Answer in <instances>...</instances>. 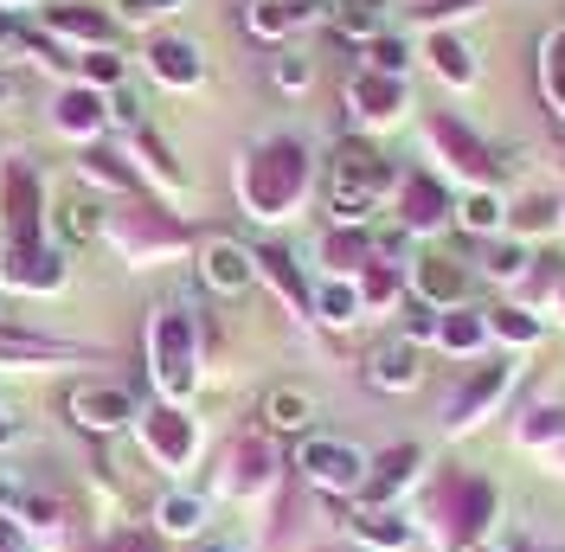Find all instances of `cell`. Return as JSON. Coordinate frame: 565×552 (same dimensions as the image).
<instances>
[{"label": "cell", "mask_w": 565, "mask_h": 552, "mask_svg": "<svg viewBox=\"0 0 565 552\" xmlns=\"http://www.w3.org/2000/svg\"><path fill=\"white\" fill-rule=\"evenodd\" d=\"M373 385L380 392H412L418 385V347L412 341H386L373 353Z\"/></svg>", "instance_id": "3"}, {"label": "cell", "mask_w": 565, "mask_h": 552, "mask_svg": "<svg viewBox=\"0 0 565 552\" xmlns=\"http://www.w3.org/2000/svg\"><path fill=\"white\" fill-rule=\"evenodd\" d=\"M437 59H444V71H450V77H476V65H462V45H450V39L437 45Z\"/></svg>", "instance_id": "20"}, {"label": "cell", "mask_w": 565, "mask_h": 552, "mask_svg": "<svg viewBox=\"0 0 565 552\" xmlns=\"http://www.w3.org/2000/svg\"><path fill=\"white\" fill-rule=\"evenodd\" d=\"M418 289L430 296V302H457V296H462V270L450 264V257H424Z\"/></svg>", "instance_id": "7"}, {"label": "cell", "mask_w": 565, "mask_h": 552, "mask_svg": "<svg viewBox=\"0 0 565 552\" xmlns=\"http://www.w3.org/2000/svg\"><path fill=\"white\" fill-rule=\"evenodd\" d=\"M457 219L469 225V232H494V225H501V200H494V193H469V200L457 206Z\"/></svg>", "instance_id": "11"}, {"label": "cell", "mask_w": 565, "mask_h": 552, "mask_svg": "<svg viewBox=\"0 0 565 552\" xmlns=\"http://www.w3.org/2000/svg\"><path fill=\"white\" fill-rule=\"evenodd\" d=\"M168 7H174V0H122V13H129V20H148V13H168Z\"/></svg>", "instance_id": "21"}, {"label": "cell", "mask_w": 565, "mask_h": 552, "mask_svg": "<svg viewBox=\"0 0 565 552\" xmlns=\"http://www.w3.org/2000/svg\"><path fill=\"white\" fill-rule=\"evenodd\" d=\"M200 552H245V540L238 533H212V540H200Z\"/></svg>", "instance_id": "22"}, {"label": "cell", "mask_w": 565, "mask_h": 552, "mask_svg": "<svg viewBox=\"0 0 565 552\" xmlns=\"http://www.w3.org/2000/svg\"><path fill=\"white\" fill-rule=\"evenodd\" d=\"M373 65H380V71H398V65H405V52H398V45H392V39H386V45L373 52Z\"/></svg>", "instance_id": "23"}, {"label": "cell", "mask_w": 565, "mask_h": 552, "mask_svg": "<svg viewBox=\"0 0 565 552\" xmlns=\"http://www.w3.org/2000/svg\"><path fill=\"white\" fill-rule=\"evenodd\" d=\"M206 283L212 289H225V296H238V289L250 283V257L232 238H212L206 244Z\"/></svg>", "instance_id": "4"}, {"label": "cell", "mask_w": 565, "mask_h": 552, "mask_svg": "<svg viewBox=\"0 0 565 552\" xmlns=\"http://www.w3.org/2000/svg\"><path fill=\"white\" fill-rule=\"evenodd\" d=\"M13 39H20V26H13V20L0 13V45H13Z\"/></svg>", "instance_id": "25"}, {"label": "cell", "mask_w": 565, "mask_h": 552, "mask_svg": "<svg viewBox=\"0 0 565 552\" xmlns=\"http://www.w3.org/2000/svg\"><path fill=\"white\" fill-rule=\"evenodd\" d=\"M154 71L174 77V84H193V77H200V52L180 45V39H161V45H154Z\"/></svg>", "instance_id": "8"}, {"label": "cell", "mask_w": 565, "mask_h": 552, "mask_svg": "<svg viewBox=\"0 0 565 552\" xmlns=\"http://www.w3.org/2000/svg\"><path fill=\"white\" fill-rule=\"evenodd\" d=\"M97 225H104V212H97V200H65V206H58V232H65L71 244L97 238Z\"/></svg>", "instance_id": "9"}, {"label": "cell", "mask_w": 565, "mask_h": 552, "mask_svg": "<svg viewBox=\"0 0 565 552\" xmlns=\"http://www.w3.org/2000/svg\"><path fill=\"white\" fill-rule=\"evenodd\" d=\"M341 552H360V546H341Z\"/></svg>", "instance_id": "27"}, {"label": "cell", "mask_w": 565, "mask_h": 552, "mask_svg": "<svg viewBox=\"0 0 565 552\" xmlns=\"http://www.w3.org/2000/svg\"><path fill=\"white\" fill-rule=\"evenodd\" d=\"M154 449H161V456H180V449H186V424H180L174 412L154 417Z\"/></svg>", "instance_id": "14"}, {"label": "cell", "mask_w": 565, "mask_h": 552, "mask_svg": "<svg viewBox=\"0 0 565 552\" xmlns=\"http://www.w3.org/2000/svg\"><path fill=\"white\" fill-rule=\"evenodd\" d=\"M321 315L328 321H353V289H321Z\"/></svg>", "instance_id": "18"}, {"label": "cell", "mask_w": 565, "mask_h": 552, "mask_svg": "<svg viewBox=\"0 0 565 552\" xmlns=\"http://www.w3.org/2000/svg\"><path fill=\"white\" fill-rule=\"evenodd\" d=\"M289 20H296V7H282V0H257L250 7V33H264V39H277Z\"/></svg>", "instance_id": "12"}, {"label": "cell", "mask_w": 565, "mask_h": 552, "mask_svg": "<svg viewBox=\"0 0 565 552\" xmlns=\"http://www.w3.org/2000/svg\"><path fill=\"white\" fill-rule=\"evenodd\" d=\"M129 417H136V399L122 385H77L71 392V424L77 431H97L104 437V431H122Z\"/></svg>", "instance_id": "2"}, {"label": "cell", "mask_w": 565, "mask_h": 552, "mask_svg": "<svg viewBox=\"0 0 565 552\" xmlns=\"http://www.w3.org/2000/svg\"><path fill=\"white\" fill-rule=\"evenodd\" d=\"M277 84H282V91H302V84H309V59L282 52V59H277Z\"/></svg>", "instance_id": "17"}, {"label": "cell", "mask_w": 565, "mask_h": 552, "mask_svg": "<svg viewBox=\"0 0 565 552\" xmlns=\"http://www.w3.org/2000/svg\"><path fill=\"white\" fill-rule=\"evenodd\" d=\"M7 97H13V84H7V77H0V104H7Z\"/></svg>", "instance_id": "26"}, {"label": "cell", "mask_w": 565, "mask_h": 552, "mask_svg": "<svg viewBox=\"0 0 565 552\" xmlns=\"http://www.w3.org/2000/svg\"><path fill=\"white\" fill-rule=\"evenodd\" d=\"M154 520H161V533H180V540H200V527H206V501H200V495H161V508H154Z\"/></svg>", "instance_id": "6"}, {"label": "cell", "mask_w": 565, "mask_h": 552, "mask_svg": "<svg viewBox=\"0 0 565 552\" xmlns=\"http://www.w3.org/2000/svg\"><path fill=\"white\" fill-rule=\"evenodd\" d=\"M264 417H270L277 431H309V424H316V399H309L302 385H277V392L264 399Z\"/></svg>", "instance_id": "5"}, {"label": "cell", "mask_w": 565, "mask_h": 552, "mask_svg": "<svg viewBox=\"0 0 565 552\" xmlns=\"http://www.w3.org/2000/svg\"><path fill=\"white\" fill-rule=\"evenodd\" d=\"M13 437H20V417H13V412H0V444H13Z\"/></svg>", "instance_id": "24"}, {"label": "cell", "mask_w": 565, "mask_h": 552, "mask_svg": "<svg viewBox=\"0 0 565 552\" xmlns=\"http://www.w3.org/2000/svg\"><path fill=\"white\" fill-rule=\"evenodd\" d=\"M489 276H501V283H508V276H527V251H514V244H501V251L489 257Z\"/></svg>", "instance_id": "15"}, {"label": "cell", "mask_w": 565, "mask_h": 552, "mask_svg": "<svg viewBox=\"0 0 565 552\" xmlns=\"http://www.w3.org/2000/svg\"><path fill=\"white\" fill-rule=\"evenodd\" d=\"M360 533H366V540H380V546H405V540H412V527H405V520H392V514H360Z\"/></svg>", "instance_id": "13"}, {"label": "cell", "mask_w": 565, "mask_h": 552, "mask_svg": "<svg viewBox=\"0 0 565 552\" xmlns=\"http://www.w3.org/2000/svg\"><path fill=\"white\" fill-rule=\"evenodd\" d=\"M444 212H437V193L430 187H412V212H405V225H437Z\"/></svg>", "instance_id": "16"}, {"label": "cell", "mask_w": 565, "mask_h": 552, "mask_svg": "<svg viewBox=\"0 0 565 552\" xmlns=\"http://www.w3.org/2000/svg\"><path fill=\"white\" fill-rule=\"evenodd\" d=\"M296 463L316 488H360V476H366V456L353 444H334V437H309Z\"/></svg>", "instance_id": "1"}, {"label": "cell", "mask_w": 565, "mask_h": 552, "mask_svg": "<svg viewBox=\"0 0 565 552\" xmlns=\"http://www.w3.org/2000/svg\"><path fill=\"white\" fill-rule=\"evenodd\" d=\"M412 463H418V449H392L386 463H380V476L366 482V495H373V501H380V495H392V488L412 476Z\"/></svg>", "instance_id": "10"}, {"label": "cell", "mask_w": 565, "mask_h": 552, "mask_svg": "<svg viewBox=\"0 0 565 552\" xmlns=\"http://www.w3.org/2000/svg\"><path fill=\"white\" fill-rule=\"evenodd\" d=\"M65 123L71 129H84V123L97 129V97H65Z\"/></svg>", "instance_id": "19"}]
</instances>
